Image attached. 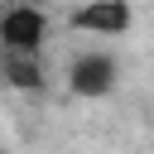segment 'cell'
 Returning <instances> with one entry per match:
<instances>
[{
  "mask_svg": "<svg viewBox=\"0 0 154 154\" xmlns=\"http://www.w3.org/2000/svg\"><path fill=\"white\" fill-rule=\"evenodd\" d=\"M48 38V14L38 5H10L0 14V53H34Z\"/></svg>",
  "mask_w": 154,
  "mask_h": 154,
  "instance_id": "1",
  "label": "cell"
},
{
  "mask_svg": "<svg viewBox=\"0 0 154 154\" xmlns=\"http://www.w3.org/2000/svg\"><path fill=\"white\" fill-rule=\"evenodd\" d=\"M116 77H120V67H116V58L101 53V48L77 53L72 67H67V87H72L77 96H106V91L116 87Z\"/></svg>",
  "mask_w": 154,
  "mask_h": 154,
  "instance_id": "2",
  "label": "cell"
},
{
  "mask_svg": "<svg viewBox=\"0 0 154 154\" xmlns=\"http://www.w3.org/2000/svg\"><path fill=\"white\" fill-rule=\"evenodd\" d=\"M72 24H77L82 34H106V38H120V34L135 24V10H130V0H87V5L72 14Z\"/></svg>",
  "mask_w": 154,
  "mask_h": 154,
  "instance_id": "3",
  "label": "cell"
},
{
  "mask_svg": "<svg viewBox=\"0 0 154 154\" xmlns=\"http://www.w3.org/2000/svg\"><path fill=\"white\" fill-rule=\"evenodd\" d=\"M0 72H5V82L19 87V91H38V87H43V63H38L34 53H0Z\"/></svg>",
  "mask_w": 154,
  "mask_h": 154,
  "instance_id": "4",
  "label": "cell"
}]
</instances>
